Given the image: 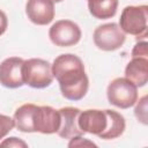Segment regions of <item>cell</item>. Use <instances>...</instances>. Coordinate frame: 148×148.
<instances>
[{
	"instance_id": "obj_3",
	"label": "cell",
	"mask_w": 148,
	"mask_h": 148,
	"mask_svg": "<svg viewBox=\"0 0 148 148\" xmlns=\"http://www.w3.org/2000/svg\"><path fill=\"white\" fill-rule=\"evenodd\" d=\"M22 76L24 84L34 89H44L53 81L52 65L40 58H31L23 61Z\"/></svg>"
},
{
	"instance_id": "obj_10",
	"label": "cell",
	"mask_w": 148,
	"mask_h": 148,
	"mask_svg": "<svg viewBox=\"0 0 148 148\" xmlns=\"http://www.w3.org/2000/svg\"><path fill=\"white\" fill-rule=\"evenodd\" d=\"M25 14L34 24L46 25L54 18V1L28 0L25 3Z\"/></svg>"
},
{
	"instance_id": "obj_6",
	"label": "cell",
	"mask_w": 148,
	"mask_h": 148,
	"mask_svg": "<svg viewBox=\"0 0 148 148\" xmlns=\"http://www.w3.org/2000/svg\"><path fill=\"white\" fill-rule=\"evenodd\" d=\"M82 32L77 23L71 20H59L49 30V38L56 46L69 47L76 45L81 39Z\"/></svg>"
},
{
	"instance_id": "obj_15",
	"label": "cell",
	"mask_w": 148,
	"mask_h": 148,
	"mask_svg": "<svg viewBox=\"0 0 148 148\" xmlns=\"http://www.w3.org/2000/svg\"><path fill=\"white\" fill-rule=\"evenodd\" d=\"M118 0H88V9L92 17L108 20L116 15Z\"/></svg>"
},
{
	"instance_id": "obj_7",
	"label": "cell",
	"mask_w": 148,
	"mask_h": 148,
	"mask_svg": "<svg viewBox=\"0 0 148 148\" xmlns=\"http://www.w3.org/2000/svg\"><path fill=\"white\" fill-rule=\"evenodd\" d=\"M23 59L18 57H9L6 58L0 64V84L9 88L16 89L21 88L23 82L22 76V65Z\"/></svg>"
},
{
	"instance_id": "obj_19",
	"label": "cell",
	"mask_w": 148,
	"mask_h": 148,
	"mask_svg": "<svg viewBox=\"0 0 148 148\" xmlns=\"http://www.w3.org/2000/svg\"><path fill=\"white\" fill-rule=\"evenodd\" d=\"M71 141L68 142V147H84V146H90V147H96L97 145L94 143L92 141L86 139V138H82V135H76V136H73L72 139H69Z\"/></svg>"
},
{
	"instance_id": "obj_18",
	"label": "cell",
	"mask_w": 148,
	"mask_h": 148,
	"mask_svg": "<svg viewBox=\"0 0 148 148\" xmlns=\"http://www.w3.org/2000/svg\"><path fill=\"white\" fill-rule=\"evenodd\" d=\"M132 58H148V47L146 40H139L133 50H132Z\"/></svg>"
},
{
	"instance_id": "obj_4",
	"label": "cell",
	"mask_w": 148,
	"mask_h": 148,
	"mask_svg": "<svg viewBox=\"0 0 148 148\" xmlns=\"http://www.w3.org/2000/svg\"><path fill=\"white\" fill-rule=\"evenodd\" d=\"M106 97L111 105L128 109L138 101V87L126 77H117L109 83Z\"/></svg>"
},
{
	"instance_id": "obj_14",
	"label": "cell",
	"mask_w": 148,
	"mask_h": 148,
	"mask_svg": "<svg viewBox=\"0 0 148 148\" xmlns=\"http://www.w3.org/2000/svg\"><path fill=\"white\" fill-rule=\"evenodd\" d=\"M106 114H108V126L104 130V132L98 135V138L104 140L117 139L120 135H123L126 128L125 118L119 112L110 109H106Z\"/></svg>"
},
{
	"instance_id": "obj_8",
	"label": "cell",
	"mask_w": 148,
	"mask_h": 148,
	"mask_svg": "<svg viewBox=\"0 0 148 148\" xmlns=\"http://www.w3.org/2000/svg\"><path fill=\"white\" fill-rule=\"evenodd\" d=\"M60 126V113L49 105H37L34 119L35 132L42 134H53L57 133Z\"/></svg>"
},
{
	"instance_id": "obj_20",
	"label": "cell",
	"mask_w": 148,
	"mask_h": 148,
	"mask_svg": "<svg viewBox=\"0 0 148 148\" xmlns=\"http://www.w3.org/2000/svg\"><path fill=\"white\" fill-rule=\"evenodd\" d=\"M1 147H28V143L16 136H10L0 142Z\"/></svg>"
},
{
	"instance_id": "obj_12",
	"label": "cell",
	"mask_w": 148,
	"mask_h": 148,
	"mask_svg": "<svg viewBox=\"0 0 148 148\" xmlns=\"http://www.w3.org/2000/svg\"><path fill=\"white\" fill-rule=\"evenodd\" d=\"M125 77L136 87H143L148 82V58H132L126 65Z\"/></svg>"
},
{
	"instance_id": "obj_9",
	"label": "cell",
	"mask_w": 148,
	"mask_h": 148,
	"mask_svg": "<svg viewBox=\"0 0 148 148\" xmlns=\"http://www.w3.org/2000/svg\"><path fill=\"white\" fill-rule=\"evenodd\" d=\"M77 124L83 133H89L98 136L108 126L106 110L88 109L84 111H80Z\"/></svg>"
},
{
	"instance_id": "obj_1",
	"label": "cell",
	"mask_w": 148,
	"mask_h": 148,
	"mask_svg": "<svg viewBox=\"0 0 148 148\" xmlns=\"http://www.w3.org/2000/svg\"><path fill=\"white\" fill-rule=\"evenodd\" d=\"M52 74L66 99L76 102L87 95L89 79L80 57L72 53L58 56L52 64Z\"/></svg>"
},
{
	"instance_id": "obj_5",
	"label": "cell",
	"mask_w": 148,
	"mask_h": 148,
	"mask_svg": "<svg viewBox=\"0 0 148 148\" xmlns=\"http://www.w3.org/2000/svg\"><path fill=\"white\" fill-rule=\"evenodd\" d=\"M94 44L97 49L112 52L120 49L126 39L125 32L117 23H104L98 25L94 31Z\"/></svg>"
},
{
	"instance_id": "obj_2",
	"label": "cell",
	"mask_w": 148,
	"mask_h": 148,
	"mask_svg": "<svg viewBox=\"0 0 148 148\" xmlns=\"http://www.w3.org/2000/svg\"><path fill=\"white\" fill-rule=\"evenodd\" d=\"M119 27L138 40L145 39L148 34V6H126L120 14Z\"/></svg>"
},
{
	"instance_id": "obj_16",
	"label": "cell",
	"mask_w": 148,
	"mask_h": 148,
	"mask_svg": "<svg viewBox=\"0 0 148 148\" xmlns=\"http://www.w3.org/2000/svg\"><path fill=\"white\" fill-rule=\"evenodd\" d=\"M136 105H135V109H134V114L136 117V119L143 124V125H147V120H148V116H147V95L142 96L139 101L135 102Z\"/></svg>"
},
{
	"instance_id": "obj_13",
	"label": "cell",
	"mask_w": 148,
	"mask_h": 148,
	"mask_svg": "<svg viewBox=\"0 0 148 148\" xmlns=\"http://www.w3.org/2000/svg\"><path fill=\"white\" fill-rule=\"evenodd\" d=\"M37 105L32 103H27L18 106L13 116L14 127L23 133H35L34 130V119L35 111Z\"/></svg>"
},
{
	"instance_id": "obj_22",
	"label": "cell",
	"mask_w": 148,
	"mask_h": 148,
	"mask_svg": "<svg viewBox=\"0 0 148 148\" xmlns=\"http://www.w3.org/2000/svg\"><path fill=\"white\" fill-rule=\"evenodd\" d=\"M53 1H54V2H61L62 0H53Z\"/></svg>"
},
{
	"instance_id": "obj_21",
	"label": "cell",
	"mask_w": 148,
	"mask_h": 148,
	"mask_svg": "<svg viewBox=\"0 0 148 148\" xmlns=\"http://www.w3.org/2000/svg\"><path fill=\"white\" fill-rule=\"evenodd\" d=\"M8 27V18L7 15L5 14V12H2L0 9V36L5 34V31L7 30Z\"/></svg>"
},
{
	"instance_id": "obj_17",
	"label": "cell",
	"mask_w": 148,
	"mask_h": 148,
	"mask_svg": "<svg viewBox=\"0 0 148 148\" xmlns=\"http://www.w3.org/2000/svg\"><path fill=\"white\" fill-rule=\"evenodd\" d=\"M13 128H14L13 118L0 113V140H2Z\"/></svg>"
},
{
	"instance_id": "obj_11",
	"label": "cell",
	"mask_w": 148,
	"mask_h": 148,
	"mask_svg": "<svg viewBox=\"0 0 148 148\" xmlns=\"http://www.w3.org/2000/svg\"><path fill=\"white\" fill-rule=\"evenodd\" d=\"M80 109L73 106H65L59 109L60 113V126L57 134L62 139H72L76 135H83L84 133L80 130L77 124V118L80 114Z\"/></svg>"
}]
</instances>
